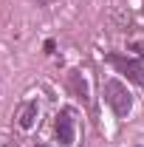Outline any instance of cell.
Instances as JSON below:
<instances>
[{
    "instance_id": "6da1fadb",
    "label": "cell",
    "mask_w": 144,
    "mask_h": 147,
    "mask_svg": "<svg viewBox=\"0 0 144 147\" xmlns=\"http://www.w3.org/2000/svg\"><path fill=\"white\" fill-rule=\"evenodd\" d=\"M102 91H105V102L113 108L116 116H127V113H130V108H133V96H130V91H127L124 82H119V79H108Z\"/></svg>"
},
{
    "instance_id": "7a4b0ae2",
    "label": "cell",
    "mask_w": 144,
    "mask_h": 147,
    "mask_svg": "<svg viewBox=\"0 0 144 147\" xmlns=\"http://www.w3.org/2000/svg\"><path fill=\"white\" fill-rule=\"evenodd\" d=\"M54 130H57V139H59L62 147H73V142H76V113L71 108H62L57 113Z\"/></svg>"
},
{
    "instance_id": "3957f363",
    "label": "cell",
    "mask_w": 144,
    "mask_h": 147,
    "mask_svg": "<svg viewBox=\"0 0 144 147\" xmlns=\"http://www.w3.org/2000/svg\"><path fill=\"white\" fill-rule=\"evenodd\" d=\"M108 62L116 68L119 74H124L130 82H136V85H144V68L139 59H133V57H124V54H110Z\"/></svg>"
},
{
    "instance_id": "277c9868",
    "label": "cell",
    "mask_w": 144,
    "mask_h": 147,
    "mask_svg": "<svg viewBox=\"0 0 144 147\" xmlns=\"http://www.w3.org/2000/svg\"><path fill=\"white\" fill-rule=\"evenodd\" d=\"M37 116H40V105H37L34 99H28V102H23L14 113V119H17V127L20 130H31L37 125Z\"/></svg>"
},
{
    "instance_id": "5b68a950",
    "label": "cell",
    "mask_w": 144,
    "mask_h": 147,
    "mask_svg": "<svg viewBox=\"0 0 144 147\" xmlns=\"http://www.w3.org/2000/svg\"><path fill=\"white\" fill-rule=\"evenodd\" d=\"M71 88H73V93H76L79 99H85V102H88V85L79 79V74H71Z\"/></svg>"
},
{
    "instance_id": "8992f818",
    "label": "cell",
    "mask_w": 144,
    "mask_h": 147,
    "mask_svg": "<svg viewBox=\"0 0 144 147\" xmlns=\"http://www.w3.org/2000/svg\"><path fill=\"white\" fill-rule=\"evenodd\" d=\"M37 3H42V6H51V3H54V0H37Z\"/></svg>"
},
{
    "instance_id": "52a82bcc",
    "label": "cell",
    "mask_w": 144,
    "mask_h": 147,
    "mask_svg": "<svg viewBox=\"0 0 144 147\" xmlns=\"http://www.w3.org/2000/svg\"><path fill=\"white\" fill-rule=\"evenodd\" d=\"M37 147H45V144H37Z\"/></svg>"
}]
</instances>
